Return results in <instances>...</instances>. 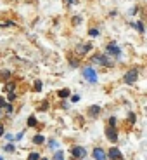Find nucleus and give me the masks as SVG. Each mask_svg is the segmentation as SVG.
<instances>
[{"label":"nucleus","mask_w":147,"mask_h":160,"mask_svg":"<svg viewBox=\"0 0 147 160\" xmlns=\"http://www.w3.org/2000/svg\"><path fill=\"white\" fill-rule=\"evenodd\" d=\"M83 77L88 80V82H92V84H95V82H97V73H95V70H93V68H90V66L83 70Z\"/></svg>","instance_id":"f257e3e1"},{"label":"nucleus","mask_w":147,"mask_h":160,"mask_svg":"<svg viewBox=\"0 0 147 160\" xmlns=\"http://www.w3.org/2000/svg\"><path fill=\"white\" fill-rule=\"evenodd\" d=\"M73 157H76V159H85V157H87L85 148H81V146H74L73 148Z\"/></svg>","instance_id":"f03ea898"},{"label":"nucleus","mask_w":147,"mask_h":160,"mask_svg":"<svg viewBox=\"0 0 147 160\" xmlns=\"http://www.w3.org/2000/svg\"><path fill=\"white\" fill-rule=\"evenodd\" d=\"M137 75H139L137 70H130L128 73L125 75V82H127V84H133V82L137 80Z\"/></svg>","instance_id":"7ed1b4c3"},{"label":"nucleus","mask_w":147,"mask_h":160,"mask_svg":"<svg viewBox=\"0 0 147 160\" xmlns=\"http://www.w3.org/2000/svg\"><path fill=\"white\" fill-rule=\"evenodd\" d=\"M93 157H95V160H107L106 151H104L102 148H95V150H93Z\"/></svg>","instance_id":"20e7f679"},{"label":"nucleus","mask_w":147,"mask_h":160,"mask_svg":"<svg viewBox=\"0 0 147 160\" xmlns=\"http://www.w3.org/2000/svg\"><path fill=\"white\" fill-rule=\"evenodd\" d=\"M106 51H107L109 54H114V56H119V52H121V49H119L116 44H109V45L106 47Z\"/></svg>","instance_id":"39448f33"},{"label":"nucleus","mask_w":147,"mask_h":160,"mask_svg":"<svg viewBox=\"0 0 147 160\" xmlns=\"http://www.w3.org/2000/svg\"><path fill=\"white\" fill-rule=\"evenodd\" d=\"M93 63H99V64H111V61L106 58V56H93L92 58Z\"/></svg>","instance_id":"423d86ee"},{"label":"nucleus","mask_w":147,"mask_h":160,"mask_svg":"<svg viewBox=\"0 0 147 160\" xmlns=\"http://www.w3.org/2000/svg\"><path fill=\"white\" fill-rule=\"evenodd\" d=\"M106 134H107L109 141H112V143H116V141H118V134H116V131H114L112 127H109V129L106 131Z\"/></svg>","instance_id":"0eeeda50"},{"label":"nucleus","mask_w":147,"mask_h":160,"mask_svg":"<svg viewBox=\"0 0 147 160\" xmlns=\"http://www.w3.org/2000/svg\"><path fill=\"white\" fill-rule=\"evenodd\" d=\"M109 159H121V151H119L118 148L109 150Z\"/></svg>","instance_id":"6e6552de"},{"label":"nucleus","mask_w":147,"mask_h":160,"mask_svg":"<svg viewBox=\"0 0 147 160\" xmlns=\"http://www.w3.org/2000/svg\"><path fill=\"white\" fill-rule=\"evenodd\" d=\"M54 160H64V151H57L54 155Z\"/></svg>","instance_id":"1a4fd4ad"},{"label":"nucleus","mask_w":147,"mask_h":160,"mask_svg":"<svg viewBox=\"0 0 147 160\" xmlns=\"http://www.w3.org/2000/svg\"><path fill=\"white\" fill-rule=\"evenodd\" d=\"M59 96H61V98H68V96H69V91H68V89H62V91H59Z\"/></svg>","instance_id":"9d476101"},{"label":"nucleus","mask_w":147,"mask_h":160,"mask_svg":"<svg viewBox=\"0 0 147 160\" xmlns=\"http://www.w3.org/2000/svg\"><path fill=\"white\" fill-rule=\"evenodd\" d=\"M28 160H40V155H38V153H30Z\"/></svg>","instance_id":"9b49d317"},{"label":"nucleus","mask_w":147,"mask_h":160,"mask_svg":"<svg viewBox=\"0 0 147 160\" xmlns=\"http://www.w3.org/2000/svg\"><path fill=\"white\" fill-rule=\"evenodd\" d=\"M99 111H100V108H99V106H92V108H90V113H92V115H97Z\"/></svg>","instance_id":"f8f14e48"},{"label":"nucleus","mask_w":147,"mask_h":160,"mask_svg":"<svg viewBox=\"0 0 147 160\" xmlns=\"http://www.w3.org/2000/svg\"><path fill=\"white\" fill-rule=\"evenodd\" d=\"M33 141H35L37 144H42V143H43L45 139H43V136H35V139H33Z\"/></svg>","instance_id":"ddd939ff"},{"label":"nucleus","mask_w":147,"mask_h":160,"mask_svg":"<svg viewBox=\"0 0 147 160\" xmlns=\"http://www.w3.org/2000/svg\"><path fill=\"white\" fill-rule=\"evenodd\" d=\"M35 124H37L35 117H30V120H28V125H30V127H35Z\"/></svg>","instance_id":"4468645a"},{"label":"nucleus","mask_w":147,"mask_h":160,"mask_svg":"<svg viewBox=\"0 0 147 160\" xmlns=\"http://www.w3.org/2000/svg\"><path fill=\"white\" fill-rule=\"evenodd\" d=\"M5 151H9V153H11V151H14V144H11V143H9V144L5 146Z\"/></svg>","instance_id":"2eb2a0df"},{"label":"nucleus","mask_w":147,"mask_h":160,"mask_svg":"<svg viewBox=\"0 0 147 160\" xmlns=\"http://www.w3.org/2000/svg\"><path fill=\"white\" fill-rule=\"evenodd\" d=\"M90 37H99V31L97 30H90Z\"/></svg>","instance_id":"dca6fc26"},{"label":"nucleus","mask_w":147,"mask_h":160,"mask_svg":"<svg viewBox=\"0 0 147 160\" xmlns=\"http://www.w3.org/2000/svg\"><path fill=\"white\" fill-rule=\"evenodd\" d=\"M137 28H139V31H144V24L142 23H137Z\"/></svg>","instance_id":"f3484780"},{"label":"nucleus","mask_w":147,"mask_h":160,"mask_svg":"<svg viewBox=\"0 0 147 160\" xmlns=\"http://www.w3.org/2000/svg\"><path fill=\"white\" fill-rule=\"evenodd\" d=\"M109 124H111V125H116V119H114V117H111V119H109Z\"/></svg>","instance_id":"a211bd4d"},{"label":"nucleus","mask_w":147,"mask_h":160,"mask_svg":"<svg viewBox=\"0 0 147 160\" xmlns=\"http://www.w3.org/2000/svg\"><path fill=\"white\" fill-rule=\"evenodd\" d=\"M5 139H7V141H12V139H14V136H11V134H5Z\"/></svg>","instance_id":"6ab92c4d"},{"label":"nucleus","mask_w":147,"mask_h":160,"mask_svg":"<svg viewBox=\"0 0 147 160\" xmlns=\"http://www.w3.org/2000/svg\"><path fill=\"white\" fill-rule=\"evenodd\" d=\"M35 89H42V82H37L35 84Z\"/></svg>","instance_id":"aec40b11"},{"label":"nucleus","mask_w":147,"mask_h":160,"mask_svg":"<svg viewBox=\"0 0 147 160\" xmlns=\"http://www.w3.org/2000/svg\"><path fill=\"white\" fill-rule=\"evenodd\" d=\"M78 99H80V96H73V98H71V101H73V103H76Z\"/></svg>","instance_id":"412c9836"},{"label":"nucleus","mask_w":147,"mask_h":160,"mask_svg":"<svg viewBox=\"0 0 147 160\" xmlns=\"http://www.w3.org/2000/svg\"><path fill=\"white\" fill-rule=\"evenodd\" d=\"M0 136H4V125L0 124Z\"/></svg>","instance_id":"4be33fe9"},{"label":"nucleus","mask_w":147,"mask_h":160,"mask_svg":"<svg viewBox=\"0 0 147 160\" xmlns=\"http://www.w3.org/2000/svg\"><path fill=\"white\" fill-rule=\"evenodd\" d=\"M0 106H5V103H4V99L0 98Z\"/></svg>","instance_id":"5701e85b"},{"label":"nucleus","mask_w":147,"mask_h":160,"mask_svg":"<svg viewBox=\"0 0 147 160\" xmlns=\"http://www.w3.org/2000/svg\"><path fill=\"white\" fill-rule=\"evenodd\" d=\"M69 2H71V4H73V2H76V0H69Z\"/></svg>","instance_id":"b1692460"},{"label":"nucleus","mask_w":147,"mask_h":160,"mask_svg":"<svg viewBox=\"0 0 147 160\" xmlns=\"http://www.w3.org/2000/svg\"><path fill=\"white\" fill-rule=\"evenodd\" d=\"M0 160H4V159H2V157H0Z\"/></svg>","instance_id":"393cba45"},{"label":"nucleus","mask_w":147,"mask_h":160,"mask_svg":"<svg viewBox=\"0 0 147 160\" xmlns=\"http://www.w3.org/2000/svg\"><path fill=\"white\" fill-rule=\"evenodd\" d=\"M43 160H47V159H43Z\"/></svg>","instance_id":"a878e982"}]
</instances>
